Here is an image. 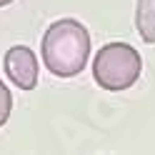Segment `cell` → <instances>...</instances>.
<instances>
[{"instance_id":"6da1fadb","label":"cell","mask_w":155,"mask_h":155,"mask_svg":"<svg viewBox=\"0 0 155 155\" xmlns=\"http://www.w3.org/2000/svg\"><path fill=\"white\" fill-rule=\"evenodd\" d=\"M43 65L55 78H75L85 70L90 58V33L80 20H55L43 35L40 45Z\"/></svg>"},{"instance_id":"7a4b0ae2","label":"cell","mask_w":155,"mask_h":155,"mask_svg":"<svg viewBox=\"0 0 155 155\" xmlns=\"http://www.w3.org/2000/svg\"><path fill=\"white\" fill-rule=\"evenodd\" d=\"M140 73H143V58L128 43H108L95 53L93 78L108 93H123L133 88Z\"/></svg>"},{"instance_id":"3957f363","label":"cell","mask_w":155,"mask_h":155,"mask_svg":"<svg viewBox=\"0 0 155 155\" xmlns=\"http://www.w3.org/2000/svg\"><path fill=\"white\" fill-rule=\"evenodd\" d=\"M5 75L15 88H20L23 93L35 90L38 85V55L28 45H13L3 58Z\"/></svg>"},{"instance_id":"277c9868","label":"cell","mask_w":155,"mask_h":155,"mask_svg":"<svg viewBox=\"0 0 155 155\" xmlns=\"http://www.w3.org/2000/svg\"><path fill=\"white\" fill-rule=\"evenodd\" d=\"M135 28L145 43L155 45V0H138L135 5Z\"/></svg>"},{"instance_id":"5b68a950","label":"cell","mask_w":155,"mask_h":155,"mask_svg":"<svg viewBox=\"0 0 155 155\" xmlns=\"http://www.w3.org/2000/svg\"><path fill=\"white\" fill-rule=\"evenodd\" d=\"M10 110H13V95H10V90H8V85L0 80V128L8 123Z\"/></svg>"},{"instance_id":"8992f818","label":"cell","mask_w":155,"mask_h":155,"mask_svg":"<svg viewBox=\"0 0 155 155\" xmlns=\"http://www.w3.org/2000/svg\"><path fill=\"white\" fill-rule=\"evenodd\" d=\"M10 3H15V0H0V8H5V5H10Z\"/></svg>"}]
</instances>
